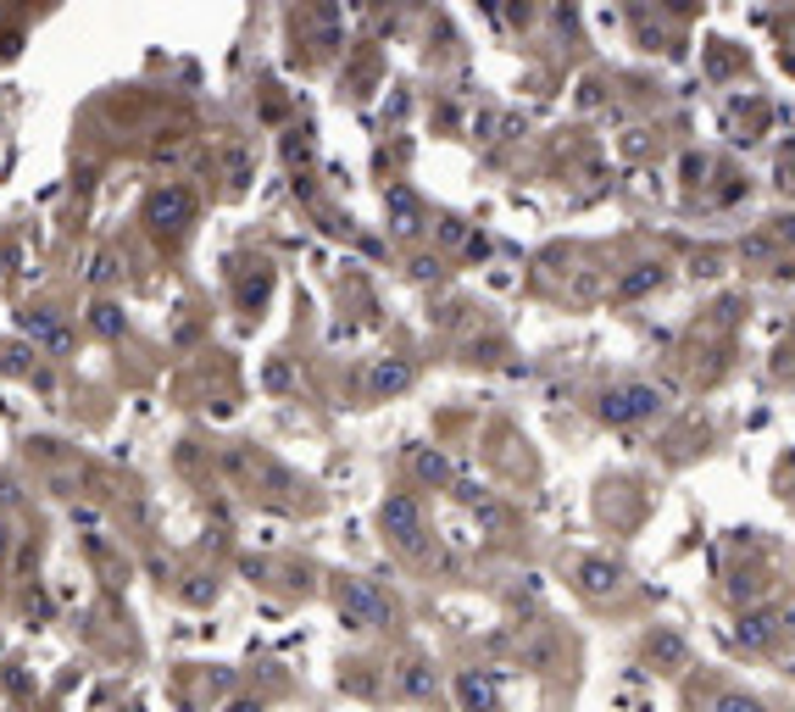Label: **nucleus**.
Masks as SVG:
<instances>
[{"instance_id": "obj_9", "label": "nucleus", "mask_w": 795, "mask_h": 712, "mask_svg": "<svg viewBox=\"0 0 795 712\" xmlns=\"http://www.w3.org/2000/svg\"><path fill=\"white\" fill-rule=\"evenodd\" d=\"M184 596H190V601H212V596H217V585H206V579H195V585H184Z\"/></svg>"}, {"instance_id": "obj_10", "label": "nucleus", "mask_w": 795, "mask_h": 712, "mask_svg": "<svg viewBox=\"0 0 795 712\" xmlns=\"http://www.w3.org/2000/svg\"><path fill=\"white\" fill-rule=\"evenodd\" d=\"M234 712H261V707H250V701H239V707H234Z\"/></svg>"}, {"instance_id": "obj_3", "label": "nucleus", "mask_w": 795, "mask_h": 712, "mask_svg": "<svg viewBox=\"0 0 795 712\" xmlns=\"http://www.w3.org/2000/svg\"><path fill=\"white\" fill-rule=\"evenodd\" d=\"M379 518H384V529L395 534L401 546H417V534H423V512H417V501H412V496H390Z\"/></svg>"}, {"instance_id": "obj_5", "label": "nucleus", "mask_w": 795, "mask_h": 712, "mask_svg": "<svg viewBox=\"0 0 795 712\" xmlns=\"http://www.w3.org/2000/svg\"><path fill=\"white\" fill-rule=\"evenodd\" d=\"M90 323H96V334H107V340H117V334H123V307H112V301H101V307L90 312Z\"/></svg>"}, {"instance_id": "obj_7", "label": "nucleus", "mask_w": 795, "mask_h": 712, "mask_svg": "<svg viewBox=\"0 0 795 712\" xmlns=\"http://www.w3.org/2000/svg\"><path fill=\"white\" fill-rule=\"evenodd\" d=\"M112 279H117V256H107V251H101V256H96V267H90V285H112Z\"/></svg>"}, {"instance_id": "obj_2", "label": "nucleus", "mask_w": 795, "mask_h": 712, "mask_svg": "<svg viewBox=\"0 0 795 712\" xmlns=\"http://www.w3.org/2000/svg\"><path fill=\"white\" fill-rule=\"evenodd\" d=\"M662 407V396L651 390V385H617V390H606V418L612 423H635V418H651Z\"/></svg>"}, {"instance_id": "obj_1", "label": "nucleus", "mask_w": 795, "mask_h": 712, "mask_svg": "<svg viewBox=\"0 0 795 712\" xmlns=\"http://www.w3.org/2000/svg\"><path fill=\"white\" fill-rule=\"evenodd\" d=\"M190 218H195V196H190V190H179V185H172V190H156V196H150V207H145V223H150V229H161V234H184V229H190Z\"/></svg>"}, {"instance_id": "obj_8", "label": "nucleus", "mask_w": 795, "mask_h": 712, "mask_svg": "<svg viewBox=\"0 0 795 712\" xmlns=\"http://www.w3.org/2000/svg\"><path fill=\"white\" fill-rule=\"evenodd\" d=\"M462 696H468V707H479V712H484V707H490V690H484V685H479V679H473V674H468V679H462Z\"/></svg>"}, {"instance_id": "obj_6", "label": "nucleus", "mask_w": 795, "mask_h": 712, "mask_svg": "<svg viewBox=\"0 0 795 712\" xmlns=\"http://www.w3.org/2000/svg\"><path fill=\"white\" fill-rule=\"evenodd\" d=\"M401 385H412V368H406V363H384V368H373V390H401Z\"/></svg>"}, {"instance_id": "obj_4", "label": "nucleus", "mask_w": 795, "mask_h": 712, "mask_svg": "<svg viewBox=\"0 0 795 712\" xmlns=\"http://www.w3.org/2000/svg\"><path fill=\"white\" fill-rule=\"evenodd\" d=\"M34 356H40V345H23V340L0 345V374H29L34 379Z\"/></svg>"}]
</instances>
